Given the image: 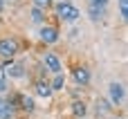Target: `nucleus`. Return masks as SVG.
Instances as JSON below:
<instances>
[{
	"label": "nucleus",
	"instance_id": "f257e3e1",
	"mask_svg": "<svg viewBox=\"0 0 128 119\" xmlns=\"http://www.w3.org/2000/svg\"><path fill=\"white\" fill-rule=\"evenodd\" d=\"M56 14H58L61 20H68V22H74V20L81 18V11H79L76 7H72L68 0H61V2L56 4Z\"/></svg>",
	"mask_w": 128,
	"mask_h": 119
},
{
	"label": "nucleus",
	"instance_id": "f03ea898",
	"mask_svg": "<svg viewBox=\"0 0 128 119\" xmlns=\"http://www.w3.org/2000/svg\"><path fill=\"white\" fill-rule=\"evenodd\" d=\"M18 54V43L14 38H0V58H14Z\"/></svg>",
	"mask_w": 128,
	"mask_h": 119
},
{
	"label": "nucleus",
	"instance_id": "7ed1b4c3",
	"mask_svg": "<svg viewBox=\"0 0 128 119\" xmlns=\"http://www.w3.org/2000/svg\"><path fill=\"white\" fill-rule=\"evenodd\" d=\"M124 97H126L124 86H122V83H117V81H112V83L108 86V99H110V104L119 106V104L124 101Z\"/></svg>",
	"mask_w": 128,
	"mask_h": 119
},
{
	"label": "nucleus",
	"instance_id": "20e7f679",
	"mask_svg": "<svg viewBox=\"0 0 128 119\" xmlns=\"http://www.w3.org/2000/svg\"><path fill=\"white\" fill-rule=\"evenodd\" d=\"M45 68H47L52 74H61V70H63V63H61V58H58L56 54L47 52V54H45Z\"/></svg>",
	"mask_w": 128,
	"mask_h": 119
},
{
	"label": "nucleus",
	"instance_id": "39448f33",
	"mask_svg": "<svg viewBox=\"0 0 128 119\" xmlns=\"http://www.w3.org/2000/svg\"><path fill=\"white\" fill-rule=\"evenodd\" d=\"M40 40H43V43H50V45H52V43H56V40H58V29H56V27H47V25H45V27L40 29Z\"/></svg>",
	"mask_w": 128,
	"mask_h": 119
},
{
	"label": "nucleus",
	"instance_id": "423d86ee",
	"mask_svg": "<svg viewBox=\"0 0 128 119\" xmlns=\"http://www.w3.org/2000/svg\"><path fill=\"white\" fill-rule=\"evenodd\" d=\"M72 76H74V81H76L79 86H88V83H90V72H88L86 68H76V70L72 72Z\"/></svg>",
	"mask_w": 128,
	"mask_h": 119
},
{
	"label": "nucleus",
	"instance_id": "0eeeda50",
	"mask_svg": "<svg viewBox=\"0 0 128 119\" xmlns=\"http://www.w3.org/2000/svg\"><path fill=\"white\" fill-rule=\"evenodd\" d=\"M36 94H40V97H50L52 94V88H50V81H36Z\"/></svg>",
	"mask_w": 128,
	"mask_h": 119
},
{
	"label": "nucleus",
	"instance_id": "6e6552de",
	"mask_svg": "<svg viewBox=\"0 0 128 119\" xmlns=\"http://www.w3.org/2000/svg\"><path fill=\"white\" fill-rule=\"evenodd\" d=\"M88 14H90V20H101L104 16H106V9L104 7H88Z\"/></svg>",
	"mask_w": 128,
	"mask_h": 119
},
{
	"label": "nucleus",
	"instance_id": "1a4fd4ad",
	"mask_svg": "<svg viewBox=\"0 0 128 119\" xmlns=\"http://www.w3.org/2000/svg\"><path fill=\"white\" fill-rule=\"evenodd\" d=\"M63 86H65V76H63V74H54V79H52V83H50L52 92H54V90H63Z\"/></svg>",
	"mask_w": 128,
	"mask_h": 119
},
{
	"label": "nucleus",
	"instance_id": "9d476101",
	"mask_svg": "<svg viewBox=\"0 0 128 119\" xmlns=\"http://www.w3.org/2000/svg\"><path fill=\"white\" fill-rule=\"evenodd\" d=\"M97 115H108L110 110H112V106H108V101H104V99H97Z\"/></svg>",
	"mask_w": 128,
	"mask_h": 119
},
{
	"label": "nucleus",
	"instance_id": "9b49d317",
	"mask_svg": "<svg viewBox=\"0 0 128 119\" xmlns=\"http://www.w3.org/2000/svg\"><path fill=\"white\" fill-rule=\"evenodd\" d=\"M0 119H11V106L4 99H0Z\"/></svg>",
	"mask_w": 128,
	"mask_h": 119
},
{
	"label": "nucleus",
	"instance_id": "f8f14e48",
	"mask_svg": "<svg viewBox=\"0 0 128 119\" xmlns=\"http://www.w3.org/2000/svg\"><path fill=\"white\" fill-rule=\"evenodd\" d=\"M72 112H74L76 117H83V115L88 112V108H86L83 101H74V104H72Z\"/></svg>",
	"mask_w": 128,
	"mask_h": 119
},
{
	"label": "nucleus",
	"instance_id": "ddd939ff",
	"mask_svg": "<svg viewBox=\"0 0 128 119\" xmlns=\"http://www.w3.org/2000/svg\"><path fill=\"white\" fill-rule=\"evenodd\" d=\"M20 108L27 110V112H32L34 110V99L32 97H20Z\"/></svg>",
	"mask_w": 128,
	"mask_h": 119
},
{
	"label": "nucleus",
	"instance_id": "4468645a",
	"mask_svg": "<svg viewBox=\"0 0 128 119\" xmlns=\"http://www.w3.org/2000/svg\"><path fill=\"white\" fill-rule=\"evenodd\" d=\"M22 74H25V72H22V65H18V63H16V65H9V76H16V79H20Z\"/></svg>",
	"mask_w": 128,
	"mask_h": 119
},
{
	"label": "nucleus",
	"instance_id": "2eb2a0df",
	"mask_svg": "<svg viewBox=\"0 0 128 119\" xmlns=\"http://www.w3.org/2000/svg\"><path fill=\"white\" fill-rule=\"evenodd\" d=\"M32 20H34V22H43V20H45V11H40V9L34 7V9H32Z\"/></svg>",
	"mask_w": 128,
	"mask_h": 119
},
{
	"label": "nucleus",
	"instance_id": "dca6fc26",
	"mask_svg": "<svg viewBox=\"0 0 128 119\" xmlns=\"http://www.w3.org/2000/svg\"><path fill=\"white\" fill-rule=\"evenodd\" d=\"M119 14H122L124 20L128 18V0H119Z\"/></svg>",
	"mask_w": 128,
	"mask_h": 119
},
{
	"label": "nucleus",
	"instance_id": "f3484780",
	"mask_svg": "<svg viewBox=\"0 0 128 119\" xmlns=\"http://www.w3.org/2000/svg\"><path fill=\"white\" fill-rule=\"evenodd\" d=\"M50 2H52V0H34V7L40 9V11H45V9L50 7Z\"/></svg>",
	"mask_w": 128,
	"mask_h": 119
},
{
	"label": "nucleus",
	"instance_id": "a211bd4d",
	"mask_svg": "<svg viewBox=\"0 0 128 119\" xmlns=\"http://www.w3.org/2000/svg\"><path fill=\"white\" fill-rule=\"evenodd\" d=\"M88 4H90V7H104V9H106L108 0H88Z\"/></svg>",
	"mask_w": 128,
	"mask_h": 119
},
{
	"label": "nucleus",
	"instance_id": "6ab92c4d",
	"mask_svg": "<svg viewBox=\"0 0 128 119\" xmlns=\"http://www.w3.org/2000/svg\"><path fill=\"white\" fill-rule=\"evenodd\" d=\"M4 79H7V70L0 68V90H4Z\"/></svg>",
	"mask_w": 128,
	"mask_h": 119
},
{
	"label": "nucleus",
	"instance_id": "aec40b11",
	"mask_svg": "<svg viewBox=\"0 0 128 119\" xmlns=\"http://www.w3.org/2000/svg\"><path fill=\"white\" fill-rule=\"evenodd\" d=\"M2 9H4V0H0V14H2Z\"/></svg>",
	"mask_w": 128,
	"mask_h": 119
},
{
	"label": "nucleus",
	"instance_id": "412c9836",
	"mask_svg": "<svg viewBox=\"0 0 128 119\" xmlns=\"http://www.w3.org/2000/svg\"><path fill=\"white\" fill-rule=\"evenodd\" d=\"M115 119H117V117H115ZM119 119H122V117H119Z\"/></svg>",
	"mask_w": 128,
	"mask_h": 119
}]
</instances>
